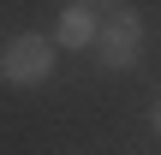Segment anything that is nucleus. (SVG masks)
Wrapping results in <instances>:
<instances>
[{
    "label": "nucleus",
    "mask_w": 161,
    "mask_h": 155,
    "mask_svg": "<svg viewBox=\"0 0 161 155\" xmlns=\"http://www.w3.org/2000/svg\"><path fill=\"white\" fill-rule=\"evenodd\" d=\"M0 72H6V84H18V90L48 84V78H54V42H48V36H12L6 54H0Z\"/></svg>",
    "instance_id": "1"
},
{
    "label": "nucleus",
    "mask_w": 161,
    "mask_h": 155,
    "mask_svg": "<svg viewBox=\"0 0 161 155\" xmlns=\"http://www.w3.org/2000/svg\"><path fill=\"white\" fill-rule=\"evenodd\" d=\"M96 48H102V60H108L114 72L137 66V54H143V18H137V12H114V18L102 24Z\"/></svg>",
    "instance_id": "2"
},
{
    "label": "nucleus",
    "mask_w": 161,
    "mask_h": 155,
    "mask_svg": "<svg viewBox=\"0 0 161 155\" xmlns=\"http://www.w3.org/2000/svg\"><path fill=\"white\" fill-rule=\"evenodd\" d=\"M96 36H102V24H96V12H90L84 0L60 12V30H54V42H60V48H90Z\"/></svg>",
    "instance_id": "3"
},
{
    "label": "nucleus",
    "mask_w": 161,
    "mask_h": 155,
    "mask_svg": "<svg viewBox=\"0 0 161 155\" xmlns=\"http://www.w3.org/2000/svg\"><path fill=\"white\" fill-rule=\"evenodd\" d=\"M149 125H155V131H161V102H155V113H149Z\"/></svg>",
    "instance_id": "4"
},
{
    "label": "nucleus",
    "mask_w": 161,
    "mask_h": 155,
    "mask_svg": "<svg viewBox=\"0 0 161 155\" xmlns=\"http://www.w3.org/2000/svg\"><path fill=\"white\" fill-rule=\"evenodd\" d=\"M84 6H90V0H84Z\"/></svg>",
    "instance_id": "5"
}]
</instances>
